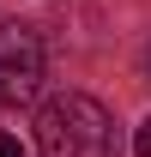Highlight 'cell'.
Listing matches in <instances>:
<instances>
[{"instance_id": "6da1fadb", "label": "cell", "mask_w": 151, "mask_h": 157, "mask_svg": "<svg viewBox=\"0 0 151 157\" xmlns=\"http://www.w3.org/2000/svg\"><path fill=\"white\" fill-rule=\"evenodd\" d=\"M109 139H115L109 109L85 91L48 97L37 115V151L42 157H109Z\"/></svg>"}, {"instance_id": "7a4b0ae2", "label": "cell", "mask_w": 151, "mask_h": 157, "mask_svg": "<svg viewBox=\"0 0 151 157\" xmlns=\"http://www.w3.org/2000/svg\"><path fill=\"white\" fill-rule=\"evenodd\" d=\"M0 67H30L42 73V42L30 24H0Z\"/></svg>"}, {"instance_id": "3957f363", "label": "cell", "mask_w": 151, "mask_h": 157, "mask_svg": "<svg viewBox=\"0 0 151 157\" xmlns=\"http://www.w3.org/2000/svg\"><path fill=\"white\" fill-rule=\"evenodd\" d=\"M37 91H42V73L0 67V109H24V103H37Z\"/></svg>"}, {"instance_id": "277c9868", "label": "cell", "mask_w": 151, "mask_h": 157, "mask_svg": "<svg viewBox=\"0 0 151 157\" xmlns=\"http://www.w3.org/2000/svg\"><path fill=\"white\" fill-rule=\"evenodd\" d=\"M133 157H151V115L133 127Z\"/></svg>"}, {"instance_id": "5b68a950", "label": "cell", "mask_w": 151, "mask_h": 157, "mask_svg": "<svg viewBox=\"0 0 151 157\" xmlns=\"http://www.w3.org/2000/svg\"><path fill=\"white\" fill-rule=\"evenodd\" d=\"M0 157H24V145H18L12 133H0Z\"/></svg>"}, {"instance_id": "8992f818", "label": "cell", "mask_w": 151, "mask_h": 157, "mask_svg": "<svg viewBox=\"0 0 151 157\" xmlns=\"http://www.w3.org/2000/svg\"><path fill=\"white\" fill-rule=\"evenodd\" d=\"M145 67H151V55H145Z\"/></svg>"}]
</instances>
